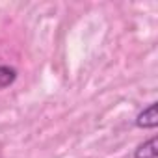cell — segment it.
<instances>
[{
	"label": "cell",
	"instance_id": "6da1fadb",
	"mask_svg": "<svg viewBox=\"0 0 158 158\" xmlns=\"http://www.w3.org/2000/svg\"><path fill=\"white\" fill-rule=\"evenodd\" d=\"M158 125V115H156V102H151L143 112L138 114L136 117V127L138 128H156Z\"/></svg>",
	"mask_w": 158,
	"mask_h": 158
},
{
	"label": "cell",
	"instance_id": "7a4b0ae2",
	"mask_svg": "<svg viewBox=\"0 0 158 158\" xmlns=\"http://www.w3.org/2000/svg\"><path fill=\"white\" fill-rule=\"evenodd\" d=\"M158 156V149H156V136H152L151 139H147L145 143L138 145V149L134 151V158H156Z\"/></svg>",
	"mask_w": 158,
	"mask_h": 158
},
{
	"label": "cell",
	"instance_id": "3957f363",
	"mask_svg": "<svg viewBox=\"0 0 158 158\" xmlns=\"http://www.w3.org/2000/svg\"><path fill=\"white\" fill-rule=\"evenodd\" d=\"M17 78V71L10 65H0V89L11 86Z\"/></svg>",
	"mask_w": 158,
	"mask_h": 158
}]
</instances>
